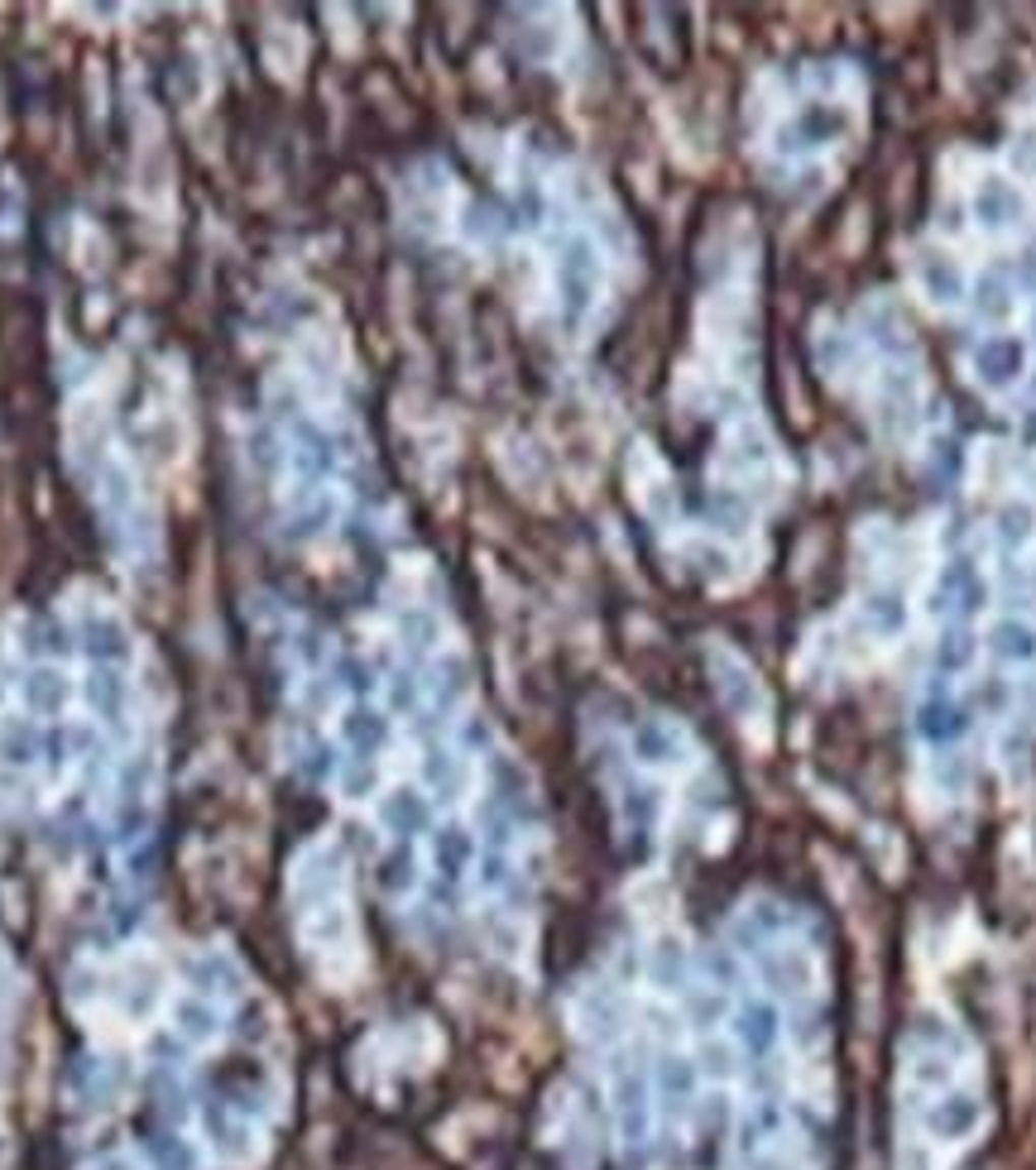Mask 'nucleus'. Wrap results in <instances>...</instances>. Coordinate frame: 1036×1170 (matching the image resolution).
<instances>
[{
  "label": "nucleus",
  "instance_id": "3",
  "mask_svg": "<svg viewBox=\"0 0 1036 1170\" xmlns=\"http://www.w3.org/2000/svg\"><path fill=\"white\" fill-rule=\"evenodd\" d=\"M178 1022H183L192 1036H206V1032H211V1012H206V1007H178Z\"/></svg>",
  "mask_w": 1036,
  "mask_h": 1170
},
{
  "label": "nucleus",
  "instance_id": "4",
  "mask_svg": "<svg viewBox=\"0 0 1036 1170\" xmlns=\"http://www.w3.org/2000/svg\"><path fill=\"white\" fill-rule=\"evenodd\" d=\"M159 1161H164V1170H197V1166H192V1152H187V1147L178 1152V1147H169V1142L159 1147Z\"/></svg>",
  "mask_w": 1036,
  "mask_h": 1170
},
{
  "label": "nucleus",
  "instance_id": "1",
  "mask_svg": "<svg viewBox=\"0 0 1036 1170\" xmlns=\"http://www.w3.org/2000/svg\"><path fill=\"white\" fill-rule=\"evenodd\" d=\"M206 1132H211V1147H217L222 1156H231V1161H236V1156H245V1142H240L245 1132H236V1127H231V1122H226L217 1108L206 1113Z\"/></svg>",
  "mask_w": 1036,
  "mask_h": 1170
},
{
  "label": "nucleus",
  "instance_id": "2",
  "mask_svg": "<svg viewBox=\"0 0 1036 1170\" xmlns=\"http://www.w3.org/2000/svg\"><path fill=\"white\" fill-rule=\"evenodd\" d=\"M29 700H35V705H58V700H63V686H53L49 672H39V677L29 681Z\"/></svg>",
  "mask_w": 1036,
  "mask_h": 1170
}]
</instances>
